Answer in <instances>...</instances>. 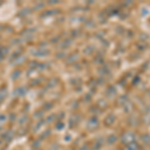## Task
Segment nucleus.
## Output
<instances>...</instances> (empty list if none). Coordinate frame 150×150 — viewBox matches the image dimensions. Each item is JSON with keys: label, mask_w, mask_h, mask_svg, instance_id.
I'll list each match as a JSON object with an SVG mask.
<instances>
[{"label": "nucleus", "mask_w": 150, "mask_h": 150, "mask_svg": "<svg viewBox=\"0 0 150 150\" xmlns=\"http://www.w3.org/2000/svg\"><path fill=\"white\" fill-rule=\"evenodd\" d=\"M5 119V116H0V121H1V120H4Z\"/></svg>", "instance_id": "1"}]
</instances>
